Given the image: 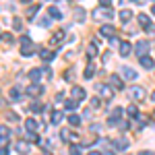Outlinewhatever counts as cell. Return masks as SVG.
<instances>
[{
	"label": "cell",
	"mask_w": 155,
	"mask_h": 155,
	"mask_svg": "<svg viewBox=\"0 0 155 155\" xmlns=\"http://www.w3.org/2000/svg\"><path fill=\"white\" fill-rule=\"evenodd\" d=\"M99 33L104 37H114V33H116V29L112 27V25H101V29H99Z\"/></svg>",
	"instance_id": "cell-9"
},
{
	"label": "cell",
	"mask_w": 155,
	"mask_h": 155,
	"mask_svg": "<svg viewBox=\"0 0 155 155\" xmlns=\"http://www.w3.org/2000/svg\"><path fill=\"white\" fill-rule=\"evenodd\" d=\"M89 155H101L99 151H89Z\"/></svg>",
	"instance_id": "cell-42"
},
{
	"label": "cell",
	"mask_w": 155,
	"mask_h": 155,
	"mask_svg": "<svg viewBox=\"0 0 155 155\" xmlns=\"http://www.w3.org/2000/svg\"><path fill=\"white\" fill-rule=\"evenodd\" d=\"M151 12H153V15H155V4H153V6H151Z\"/></svg>",
	"instance_id": "cell-43"
},
{
	"label": "cell",
	"mask_w": 155,
	"mask_h": 155,
	"mask_svg": "<svg viewBox=\"0 0 155 155\" xmlns=\"http://www.w3.org/2000/svg\"><path fill=\"white\" fill-rule=\"evenodd\" d=\"M122 114H124V110H122V107H114V110H112V116H110V124H116Z\"/></svg>",
	"instance_id": "cell-11"
},
{
	"label": "cell",
	"mask_w": 155,
	"mask_h": 155,
	"mask_svg": "<svg viewBox=\"0 0 155 155\" xmlns=\"http://www.w3.org/2000/svg\"><path fill=\"white\" fill-rule=\"evenodd\" d=\"M110 85H112L114 89H124V83H122V79H120L118 74H112V77H110Z\"/></svg>",
	"instance_id": "cell-12"
},
{
	"label": "cell",
	"mask_w": 155,
	"mask_h": 155,
	"mask_svg": "<svg viewBox=\"0 0 155 155\" xmlns=\"http://www.w3.org/2000/svg\"><path fill=\"white\" fill-rule=\"evenodd\" d=\"M126 114H128V116H132V118H137V116H139V107H137V106H128Z\"/></svg>",
	"instance_id": "cell-28"
},
{
	"label": "cell",
	"mask_w": 155,
	"mask_h": 155,
	"mask_svg": "<svg viewBox=\"0 0 155 155\" xmlns=\"http://www.w3.org/2000/svg\"><path fill=\"white\" fill-rule=\"evenodd\" d=\"M21 54H23V56H31V54H33V41H31L29 35L21 37Z\"/></svg>",
	"instance_id": "cell-1"
},
{
	"label": "cell",
	"mask_w": 155,
	"mask_h": 155,
	"mask_svg": "<svg viewBox=\"0 0 155 155\" xmlns=\"http://www.w3.org/2000/svg\"><path fill=\"white\" fill-rule=\"evenodd\" d=\"M41 91H44V87H41L39 83H33V85H29V87L25 89V93H27V95H31V97L41 95Z\"/></svg>",
	"instance_id": "cell-4"
},
{
	"label": "cell",
	"mask_w": 155,
	"mask_h": 155,
	"mask_svg": "<svg viewBox=\"0 0 155 155\" xmlns=\"http://www.w3.org/2000/svg\"><path fill=\"white\" fill-rule=\"evenodd\" d=\"M137 21L141 23V27H147V29L151 27V19H149V15H143V12H141V15L137 17Z\"/></svg>",
	"instance_id": "cell-15"
},
{
	"label": "cell",
	"mask_w": 155,
	"mask_h": 155,
	"mask_svg": "<svg viewBox=\"0 0 155 155\" xmlns=\"http://www.w3.org/2000/svg\"><path fill=\"white\" fill-rule=\"evenodd\" d=\"M12 27H15L17 31H21V27H23V21H21L19 17H17V19H12Z\"/></svg>",
	"instance_id": "cell-33"
},
{
	"label": "cell",
	"mask_w": 155,
	"mask_h": 155,
	"mask_svg": "<svg viewBox=\"0 0 155 155\" xmlns=\"http://www.w3.org/2000/svg\"><path fill=\"white\" fill-rule=\"evenodd\" d=\"M104 155H114V153H112V151H107V153H104Z\"/></svg>",
	"instance_id": "cell-45"
},
{
	"label": "cell",
	"mask_w": 155,
	"mask_h": 155,
	"mask_svg": "<svg viewBox=\"0 0 155 155\" xmlns=\"http://www.w3.org/2000/svg\"><path fill=\"white\" fill-rule=\"evenodd\" d=\"M93 74H95V68H93V64H91V66H87V68H85L83 77H85V79H91Z\"/></svg>",
	"instance_id": "cell-26"
},
{
	"label": "cell",
	"mask_w": 155,
	"mask_h": 155,
	"mask_svg": "<svg viewBox=\"0 0 155 155\" xmlns=\"http://www.w3.org/2000/svg\"><path fill=\"white\" fill-rule=\"evenodd\" d=\"M81 151H83L81 145H71V149H68V153H71V155H81Z\"/></svg>",
	"instance_id": "cell-24"
},
{
	"label": "cell",
	"mask_w": 155,
	"mask_h": 155,
	"mask_svg": "<svg viewBox=\"0 0 155 155\" xmlns=\"http://www.w3.org/2000/svg\"><path fill=\"white\" fill-rule=\"evenodd\" d=\"M8 120H12V122H15V120H19V116H17V114H12V112H11V114H8Z\"/></svg>",
	"instance_id": "cell-40"
},
{
	"label": "cell",
	"mask_w": 155,
	"mask_h": 155,
	"mask_svg": "<svg viewBox=\"0 0 155 155\" xmlns=\"http://www.w3.org/2000/svg\"><path fill=\"white\" fill-rule=\"evenodd\" d=\"M60 120H62V114L60 112H52V124H60Z\"/></svg>",
	"instance_id": "cell-31"
},
{
	"label": "cell",
	"mask_w": 155,
	"mask_h": 155,
	"mask_svg": "<svg viewBox=\"0 0 155 155\" xmlns=\"http://www.w3.org/2000/svg\"><path fill=\"white\" fill-rule=\"evenodd\" d=\"M130 17H132V12L128 11V8H122V11H120V21H122V23H128Z\"/></svg>",
	"instance_id": "cell-19"
},
{
	"label": "cell",
	"mask_w": 155,
	"mask_h": 155,
	"mask_svg": "<svg viewBox=\"0 0 155 155\" xmlns=\"http://www.w3.org/2000/svg\"><path fill=\"white\" fill-rule=\"evenodd\" d=\"M122 77L128 79V81H134V79L139 77V72L134 71V68H130V66H124V68H122Z\"/></svg>",
	"instance_id": "cell-7"
},
{
	"label": "cell",
	"mask_w": 155,
	"mask_h": 155,
	"mask_svg": "<svg viewBox=\"0 0 155 155\" xmlns=\"http://www.w3.org/2000/svg\"><path fill=\"white\" fill-rule=\"evenodd\" d=\"M91 15H93V19L101 21V19H110V17H112V11H110V8H104V6H99V8H95Z\"/></svg>",
	"instance_id": "cell-3"
},
{
	"label": "cell",
	"mask_w": 155,
	"mask_h": 155,
	"mask_svg": "<svg viewBox=\"0 0 155 155\" xmlns=\"http://www.w3.org/2000/svg\"><path fill=\"white\" fill-rule=\"evenodd\" d=\"M44 72H46V68H31V71H29V79H31L33 83H37V81L44 77Z\"/></svg>",
	"instance_id": "cell-8"
},
{
	"label": "cell",
	"mask_w": 155,
	"mask_h": 155,
	"mask_svg": "<svg viewBox=\"0 0 155 155\" xmlns=\"http://www.w3.org/2000/svg\"><path fill=\"white\" fill-rule=\"evenodd\" d=\"M68 122H71L72 126H79V124H81V116H77V114L72 112L71 116H68Z\"/></svg>",
	"instance_id": "cell-23"
},
{
	"label": "cell",
	"mask_w": 155,
	"mask_h": 155,
	"mask_svg": "<svg viewBox=\"0 0 155 155\" xmlns=\"http://www.w3.org/2000/svg\"><path fill=\"white\" fill-rule=\"evenodd\" d=\"M71 95H72V99H77V101H83L85 99V89L79 87V85H74V87L71 89Z\"/></svg>",
	"instance_id": "cell-5"
},
{
	"label": "cell",
	"mask_w": 155,
	"mask_h": 155,
	"mask_svg": "<svg viewBox=\"0 0 155 155\" xmlns=\"http://www.w3.org/2000/svg\"><path fill=\"white\" fill-rule=\"evenodd\" d=\"M95 54H97V52H95V44H91V46L87 48V56H89V58H93Z\"/></svg>",
	"instance_id": "cell-35"
},
{
	"label": "cell",
	"mask_w": 155,
	"mask_h": 155,
	"mask_svg": "<svg viewBox=\"0 0 155 155\" xmlns=\"http://www.w3.org/2000/svg\"><path fill=\"white\" fill-rule=\"evenodd\" d=\"M141 155H153L151 151H141Z\"/></svg>",
	"instance_id": "cell-41"
},
{
	"label": "cell",
	"mask_w": 155,
	"mask_h": 155,
	"mask_svg": "<svg viewBox=\"0 0 155 155\" xmlns=\"http://www.w3.org/2000/svg\"><path fill=\"white\" fill-rule=\"evenodd\" d=\"M15 147H17V151H19V153H27V151H29V145H27V143H25V141H19V143H17V145H15Z\"/></svg>",
	"instance_id": "cell-22"
},
{
	"label": "cell",
	"mask_w": 155,
	"mask_h": 155,
	"mask_svg": "<svg viewBox=\"0 0 155 155\" xmlns=\"http://www.w3.org/2000/svg\"><path fill=\"white\" fill-rule=\"evenodd\" d=\"M25 128H27L29 132H35L37 130V120L35 118H27L25 120Z\"/></svg>",
	"instance_id": "cell-16"
},
{
	"label": "cell",
	"mask_w": 155,
	"mask_h": 155,
	"mask_svg": "<svg viewBox=\"0 0 155 155\" xmlns=\"http://www.w3.org/2000/svg\"><path fill=\"white\" fill-rule=\"evenodd\" d=\"M39 8H41V4H31V6H29V8H27V11H25V15H27V19H33V17H35L37 15V11H39Z\"/></svg>",
	"instance_id": "cell-13"
},
{
	"label": "cell",
	"mask_w": 155,
	"mask_h": 155,
	"mask_svg": "<svg viewBox=\"0 0 155 155\" xmlns=\"http://www.w3.org/2000/svg\"><path fill=\"white\" fill-rule=\"evenodd\" d=\"M120 54H122V56H128V54H130V44H128V41H122V44H120Z\"/></svg>",
	"instance_id": "cell-21"
},
{
	"label": "cell",
	"mask_w": 155,
	"mask_h": 155,
	"mask_svg": "<svg viewBox=\"0 0 155 155\" xmlns=\"http://www.w3.org/2000/svg\"><path fill=\"white\" fill-rule=\"evenodd\" d=\"M48 12H50V17H52V19H62V12H60L58 6H50Z\"/></svg>",
	"instance_id": "cell-20"
},
{
	"label": "cell",
	"mask_w": 155,
	"mask_h": 155,
	"mask_svg": "<svg viewBox=\"0 0 155 155\" xmlns=\"http://www.w3.org/2000/svg\"><path fill=\"white\" fill-rule=\"evenodd\" d=\"M31 110H33V112H44V104H31Z\"/></svg>",
	"instance_id": "cell-36"
},
{
	"label": "cell",
	"mask_w": 155,
	"mask_h": 155,
	"mask_svg": "<svg viewBox=\"0 0 155 155\" xmlns=\"http://www.w3.org/2000/svg\"><path fill=\"white\" fill-rule=\"evenodd\" d=\"M35 23L39 25V27H50V23H52V19H46V17L41 19V17H39V19H37Z\"/></svg>",
	"instance_id": "cell-29"
},
{
	"label": "cell",
	"mask_w": 155,
	"mask_h": 155,
	"mask_svg": "<svg viewBox=\"0 0 155 155\" xmlns=\"http://www.w3.org/2000/svg\"><path fill=\"white\" fill-rule=\"evenodd\" d=\"M39 56H41V60H46V62H52V60L56 58V52H52V50H41Z\"/></svg>",
	"instance_id": "cell-14"
},
{
	"label": "cell",
	"mask_w": 155,
	"mask_h": 155,
	"mask_svg": "<svg viewBox=\"0 0 155 155\" xmlns=\"http://www.w3.org/2000/svg\"><path fill=\"white\" fill-rule=\"evenodd\" d=\"M74 15H77V21H83V17H85V11L81 8V6H77V8H74Z\"/></svg>",
	"instance_id": "cell-32"
},
{
	"label": "cell",
	"mask_w": 155,
	"mask_h": 155,
	"mask_svg": "<svg viewBox=\"0 0 155 155\" xmlns=\"http://www.w3.org/2000/svg\"><path fill=\"white\" fill-rule=\"evenodd\" d=\"M151 99H153V101H155V91H153V93H151Z\"/></svg>",
	"instance_id": "cell-44"
},
{
	"label": "cell",
	"mask_w": 155,
	"mask_h": 155,
	"mask_svg": "<svg viewBox=\"0 0 155 155\" xmlns=\"http://www.w3.org/2000/svg\"><path fill=\"white\" fill-rule=\"evenodd\" d=\"M134 50H137V56H139V58L147 56V52H149V41H147V39H141V41H137Z\"/></svg>",
	"instance_id": "cell-2"
},
{
	"label": "cell",
	"mask_w": 155,
	"mask_h": 155,
	"mask_svg": "<svg viewBox=\"0 0 155 155\" xmlns=\"http://www.w3.org/2000/svg\"><path fill=\"white\" fill-rule=\"evenodd\" d=\"M0 132H2V143H6V139H8V134H11V130H8L6 126H2V128H0Z\"/></svg>",
	"instance_id": "cell-34"
},
{
	"label": "cell",
	"mask_w": 155,
	"mask_h": 155,
	"mask_svg": "<svg viewBox=\"0 0 155 155\" xmlns=\"http://www.w3.org/2000/svg\"><path fill=\"white\" fill-rule=\"evenodd\" d=\"M139 62H141V66L143 68H153V58H149V56H143V58H139Z\"/></svg>",
	"instance_id": "cell-18"
},
{
	"label": "cell",
	"mask_w": 155,
	"mask_h": 155,
	"mask_svg": "<svg viewBox=\"0 0 155 155\" xmlns=\"http://www.w3.org/2000/svg\"><path fill=\"white\" fill-rule=\"evenodd\" d=\"M8 95H11L12 99H15V101H17V99H19V97H21V91H19V87H12L11 91H8Z\"/></svg>",
	"instance_id": "cell-27"
},
{
	"label": "cell",
	"mask_w": 155,
	"mask_h": 155,
	"mask_svg": "<svg viewBox=\"0 0 155 155\" xmlns=\"http://www.w3.org/2000/svg\"><path fill=\"white\" fill-rule=\"evenodd\" d=\"M91 106H93V107H99V99H97V97H93V99H91Z\"/></svg>",
	"instance_id": "cell-38"
},
{
	"label": "cell",
	"mask_w": 155,
	"mask_h": 155,
	"mask_svg": "<svg viewBox=\"0 0 155 155\" xmlns=\"http://www.w3.org/2000/svg\"><path fill=\"white\" fill-rule=\"evenodd\" d=\"M79 104H81V101H77V99H68V101H66V110H77V107H79Z\"/></svg>",
	"instance_id": "cell-25"
},
{
	"label": "cell",
	"mask_w": 155,
	"mask_h": 155,
	"mask_svg": "<svg viewBox=\"0 0 155 155\" xmlns=\"http://www.w3.org/2000/svg\"><path fill=\"white\" fill-rule=\"evenodd\" d=\"M2 41H8V44H11V41H12V35H11V33H2Z\"/></svg>",
	"instance_id": "cell-37"
},
{
	"label": "cell",
	"mask_w": 155,
	"mask_h": 155,
	"mask_svg": "<svg viewBox=\"0 0 155 155\" xmlns=\"http://www.w3.org/2000/svg\"><path fill=\"white\" fill-rule=\"evenodd\" d=\"M62 39H64V33H62V31H58V33H56V35L52 37V44H54V46H56V44H60V41H62Z\"/></svg>",
	"instance_id": "cell-30"
},
{
	"label": "cell",
	"mask_w": 155,
	"mask_h": 155,
	"mask_svg": "<svg viewBox=\"0 0 155 155\" xmlns=\"http://www.w3.org/2000/svg\"><path fill=\"white\" fill-rule=\"evenodd\" d=\"M128 95H130L132 99H139V101H141L145 97V89L143 87H130V89H128Z\"/></svg>",
	"instance_id": "cell-6"
},
{
	"label": "cell",
	"mask_w": 155,
	"mask_h": 155,
	"mask_svg": "<svg viewBox=\"0 0 155 155\" xmlns=\"http://www.w3.org/2000/svg\"><path fill=\"white\" fill-rule=\"evenodd\" d=\"M2 155H8V147H6V143H2Z\"/></svg>",
	"instance_id": "cell-39"
},
{
	"label": "cell",
	"mask_w": 155,
	"mask_h": 155,
	"mask_svg": "<svg viewBox=\"0 0 155 155\" xmlns=\"http://www.w3.org/2000/svg\"><path fill=\"white\" fill-rule=\"evenodd\" d=\"M114 147H116L118 151H124V149H128V141H126V139H116V141H114Z\"/></svg>",
	"instance_id": "cell-17"
},
{
	"label": "cell",
	"mask_w": 155,
	"mask_h": 155,
	"mask_svg": "<svg viewBox=\"0 0 155 155\" xmlns=\"http://www.w3.org/2000/svg\"><path fill=\"white\" fill-rule=\"evenodd\" d=\"M97 89H99V93L106 97V99H112V95H114L112 87H107V85H97Z\"/></svg>",
	"instance_id": "cell-10"
}]
</instances>
